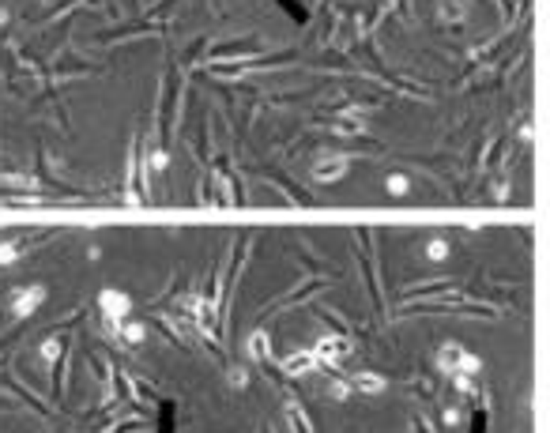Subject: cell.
I'll return each mask as SVG.
<instances>
[{
  "label": "cell",
  "instance_id": "1",
  "mask_svg": "<svg viewBox=\"0 0 550 433\" xmlns=\"http://www.w3.org/2000/svg\"><path fill=\"white\" fill-rule=\"evenodd\" d=\"M313 358H317V365H324V370H336V365H343L351 358V339L347 335H324V339H317Z\"/></svg>",
  "mask_w": 550,
  "mask_h": 433
},
{
  "label": "cell",
  "instance_id": "2",
  "mask_svg": "<svg viewBox=\"0 0 550 433\" xmlns=\"http://www.w3.org/2000/svg\"><path fill=\"white\" fill-rule=\"evenodd\" d=\"M437 365L445 373H471V377H479V358L475 354H467L464 347H456V343H449V347H441L437 350Z\"/></svg>",
  "mask_w": 550,
  "mask_h": 433
},
{
  "label": "cell",
  "instance_id": "3",
  "mask_svg": "<svg viewBox=\"0 0 550 433\" xmlns=\"http://www.w3.org/2000/svg\"><path fill=\"white\" fill-rule=\"evenodd\" d=\"M313 370H321L317 358H313V350H294V354H286V358H283V373L286 377H306Z\"/></svg>",
  "mask_w": 550,
  "mask_h": 433
},
{
  "label": "cell",
  "instance_id": "4",
  "mask_svg": "<svg viewBox=\"0 0 550 433\" xmlns=\"http://www.w3.org/2000/svg\"><path fill=\"white\" fill-rule=\"evenodd\" d=\"M351 169V162L343 159V155H328V159H321L317 166H313V177L317 181H339Z\"/></svg>",
  "mask_w": 550,
  "mask_h": 433
},
{
  "label": "cell",
  "instance_id": "5",
  "mask_svg": "<svg viewBox=\"0 0 550 433\" xmlns=\"http://www.w3.org/2000/svg\"><path fill=\"white\" fill-rule=\"evenodd\" d=\"M351 388L365 392V396H381L388 385H385V377H377V373H370V370H358V373H351Z\"/></svg>",
  "mask_w": 550,
  "mask_h": 433
},
{
  "label": "cell",
  "instance_id": "6",
  "mask_svg": "<svg viewBox=\"0 0 550 433\" xmlns=\"http://www.w3.org/2000/svg\"><path fill=\"white\" fill-rule=\"evenodd\" d=\"M283 418H286V429H291V433H313V422H309V414H306L302 403H286Z\"/></svg>",
  "mask_w": 550,
  "mask_h": 433
},
{
  "label": "cell",
  "instance_id": "7",
  "mask_svg": "<svg viewBox=\"0 0 550 433\" xmlns=\"http://www.w3.org/2000/svg\"><path fill=\"white\" fill-rule=\"evenodd\" d=\"M245 350H249V358H253V362H268L271 358V335L268 332H253V335H249V343H245Z\"/></svg>",
  "mask_w": 550,
  "mask_h": 433
},
{
  "label": "cell",
  "instance_id": "8",
  "mask_svg": "<svg viewBox=\"0 0 550 433\" xmlns=\"http://www.w3.org/2000/svg\"><path fill=\"white\" fill-rule=\"evenodd\" d=\"M385 189L392 192V196H408V189H411V181L403 177V174H388L385 177Z\"/></svg>",
  "mask_w": 550,
  "mask_h": 433
},
{
  "label": "cell",
  "instance_id": "9",
  "mask_svg": "<svg viewBox=\"0 0 550 433\" xmlns=\"http://www.w3.org/2000/svg\"><path fill=\"white\" fill-rule=\"evenodd\" d=\"M321 388H324V396H332V400H339V403H343V400H347V392H351L347 385H339V380H324Z\"/></svg>",
  "mask_w": 550,
  "mask_h": 433
},
{
  "label": "cell",
  "instance_id": "10",
  "mask_svg": "<svg viewBox=\"0 0 550 433\" xmlns=\"http://www.w3.org/2000/svg\"><path fill=\"white\" fill-rule=\"evenodd\" d=\"M426 256H430V260H445V256H449V241L434 238V241L426 245Z\"/></svg>",
  "mask_w": 550,
  "mask_h": 433
},
{
  "label": "cell",
  "instance_id": "11",
  "mask_svg": "<svg viewBox=\"0 0 550 433\" xmlns=\"http://www.w3.org/2000/svg\"><path fill=\"white\" fill-rule=\"evenodd\" d=\"M227 385H230V388H245V385H249V373H245V370H230V373H227Z\"/></svg>",
  "mask_w": 550,
  "mask_h": 433
},
{
  "label": "cell",
  "instance_id": "12",
  "mask_svg": "<svg viewBox=\"0 0 550 433\" xmlns=\"http://www.w3.org/2000/svg\"><path fill=\"white\" fill-rule=\"evenodd\" d=\"M441 418H445V426H460V422H464L460 407H445V414H441Z\"/></svg>",
  "mask_w": 550,
  "mask_h": 433
},
{
  "label": "cell",
  "instance_id": "13",
  "mask_svg": "<svg viewBox=\"0 0 550 433\" xmlns=\"http://www.w3.org/2000/svg\"><path fill=\"white\" fill-rule=\"evenodd\" d=\"M411 433H434V429H430V422H426V418H411Z\"/></svg>",
  "mask_w": 550,
  "mask_h": 433
}]
</instances>
